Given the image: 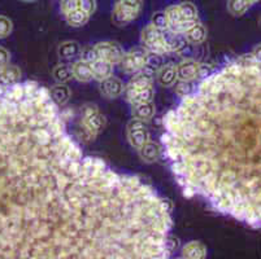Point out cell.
<instances>
[{"mask_svg": "<svg viewBox=\"0 0 261 259\" xmlns=\"http://www.w3.org/2000/svg\"><path fill=\"white\" fill-rule=\"evenodd\" d=\"M73 70V78H75L80 82H90L91 79H94L91 71V65L84 61H77L74 65L72 66Z\"/></svg>", "mask_w": 261, "mask_h": 259, "instance_id": "cell-16", "label": "cell"}, {"mask_svg": "<svg viewBox=\"0 0 261 259\" xmlns=\"http://www.w3.org/2000/svg\"><path fill=\"white\" fill-rule=\"evenodd\" d=\"M106 117L99 111L98 106L94 104H86L82 108V127L90 134L96 135L106 127Z\"/></svg>", "mask_w": 261, "mask_h": 259, "instance_id": "cell-2", "label": "cell"}, {"mask_svg": "<svg viewBox=\"0 0 261 259\" xmlns=\"http://www.w3.org/2000/svg\"><path fill=\"white\" fill-rule=\"evenodd\" d=\"M80 59L81 61L87 64H92L94 61L98 60V53H96V49L95 47H85V48H81L80 52Z\"/></svg>", "mask_w": 261, "mask_h": 259, "instance_id": "cell-26", "label": "cell"}, {"mask_svg": "<svg viewBox=\"0 0 261 259\" xmlns=\"http://www.w3.org/2000/svg\"><path fill=\"white\" fill-rule=\"evenodd\" d=\"M178 83L175 84V92H177L179 96H187V95L192 94V89H194V84L192 82L194 80H179L177 79Z\"/></svg>", "mask_w": 261, "mask_h": 259, "instance_id": "cell-27", "label": "cell"}, {"mask_svg": "<svg viewBox=\"0 0 261 259\" xmlns=\"http://www.w3.org/2000/svg\"><path fill=\"white\" fill-rule=\"evenodd\" d=\"M138 128H148L146 121L138 120V118H133L127 125V131H133V130H138Z\"/></svg>", "mask_w": 261, "mask_h": 259, "instance_id": "cell-35", "label": "cell"}, {"mask_svg": "<svg viewBox=\"0 0 261 259\" xmlns=\"http://www.w3.org/2000/svg\"><path fill=\"white\" fill-rule=\"evenodd\" d=\"M65 18H66V22L69 23L70 26H73V27H81V26L86 25L90 16L84 11V9L77 8L68 12V13L65 14Z\"/></svg>", "mask_w": 261, "mask_h": 259, "instance_id": "cell-18", "label": "cell"}, {"mask_svg": "<svg viewBox=\"0 0 261 259\" xmlns=\"http://www.w3.org/2000/svg\"><path fill=\"white\" fill-rule=\"evenodd\" d=\"M163 54L156 53V52H148L147 53V59H146V64L144 65L148 66L149 69H152V70L158 71L159 69L163 66Z\"/></svg>", "mask_w": 261, "mask_h": 259, "instance_id": "cell-25", "label": "cell"}, {"mask_svg": "<svg viewBox=\"0 0 261 259\" xmlns=\"http://www.w3.org/2000/svg\"><path fill=\"white\" fill-rule=\"evenodd\" d=\"M164 12H165V14H167V17H168V30L175 34V32H177L178 23L182 21L181 13H179V11H178V7L170 6V7H168V8L165 9Z\"/></svg>", "mask_w": 261, "mask_h": 259, "instance_id": "cell-22", "label": "cell"}, {"mask_svg": "<svg viewBox=\"0 0 261 259\" xmlns=\"http://www.w3.org/2000/svg\"><path fill=\"white\" fill-rule=\"evenodd\" d=\"M117 3L122 4V6L130 7V8L139 9V11H141L143 0H117Z\"/></svg>", "mask_w": 261, "mask_h": 259, "instance_id": "cell-36", "label": "cell"}, {"mask_svg": "<svg viewBox=\"0 0 261 259\" xmlns=\"http://www.w3.org/2000/svg\"><path fill=\"white\" fill-rule=\"evenodd\" d=\"M178 11L181 13V17L184 20H191V18H198V9L195 4L191 2H184V3L178 4Z\"/></svg>", "mask_w": 261, "mask_h": 259, "instance_id": "cell-24", "label": "cell"}, {"mask_svg": "<svg viewBox=\"0 0 261 259\" xmlns=\"http://www.w3.org/2000/svg\"><path fill=\"white\" fill-rule=\"evenodd\" d=\"M212 73H213L212 65H207V64H199L198 73H196V79H205L207 77L212 75Z\"/></svg>", "mask_w": 261, "mask_h": 259, "instance_id": "cell-31", "label": "cell"}, {"mask_svg": "<svg viewBox=\"0 0 261 259\" xmlns=\"http://www.w3.org/2000/svg\"><path fill=\"white\" fill-rule=\"evenodd\" d=\"M77 8H80V0H61L60 2V9L64 14Z\"/></svg>", "mask_w": 261, "mask_h": 259, "instance_id": "cell-32", "label": "cell"}, {"mask_svg": "<svg viewBox=\"0 0 261 259\" xmlns=\"http://www.w3.org/2000/svg\"><path fill=\"white\" fill-rule=\"evenodd\" d=\"M9 57H11L9 56V52L6 48H3V47H0V69L8 65Z\"/></svg>", "mask_w": 261, "mask_h": 259, "instance_id": "cell-37", "label": "cell"}, {"mask_svg": "<svg viewBox=\"0 0 261 259\" xmlns=\"http://www.w3.org/2000/svg\"><path fill=\"white\" fill-rule=\"evenodd\" d=\"M142 43H143V47L148 52H156V53L160 54L170 52L165 35H164V30L155 27L152 23L143 28Z\"/></svg>", "mask_w": 261, "mask_h": 259, "instance_id": "cell-1", "label": "cell"}, {"mask_svg": "<svg viewBox=\"0 0 261 259\" xmlns=\"http://www.w3.org/2000/svg\"><path fill=\"white\" fill-rule=\"evenodd\" d=\"M158 80L164 87H170L177 82V69L174 65H163L158 70Z\"/></svg>", "mask_w": 261, "mask_h": 259, "instance_id": "cell-11", "label": "cell"}, {"mask_svg": "<svg viewBox=\"0 0 261 259\" xmlns=\"http://www.w3.org/2000/svg\"><path fill=\"white\" fill-rule=\"evenodd\" d=\"M52 75H54L55 80H56L58 83L69 82V80L73 78L72 66L64 65V64L55 66L54 71H52Z\"/></svg>", "mask_w": 261, "mask_h": 259, "instance_id": "cell-23", "label": "cell"}, {"mask_svg": "<svg viewBox=\"0 0 261 259\" xmlns=\"http://www.w3.org/2000/svg\"><path fill=\"white\" fill-rule=\"evenodd\" d=\"M141 11L139 9L130 8V7L122 6L120 3H116L115 9H113V22L117 26L127 25L129 22L134 21L138 17Z\"/></svg>", "mask_w": 261, "mask_h": 259, "instance_id": "cell-6", "label": "cell"}, {"mask_svg": "<svg viewBox=\"0 0 261 259\" xmlns=\"http://www.w3.org/2000/svg\"><path fill=\"white\" fill-rule=\"evenodd\" d=\"M99 89H100L101 95L107 99H116V97L121 96L125 92L123 83L118 78L113 77V75L100 80V87Z\"/></svg>", "mask_w": 261, "mask_h": 259, "instance_id": "cell-5", "label": "cell"}, {"mask_svg": "<svg viewBox=\"0 0 261 259\" xmlns=\"http://www.w3.org/2000/svg\"><path fill=\"white\" fill-rule=\"evenodd\" d=\"M199 64L194 60H185L177 66V79L195 80Z\"/></svg>", "mask_w": 261, "mask_h": 259, "instance_id": "cell-7", "label": "cell"}, {"mask_svg": "<svg viewBox=\"0 0 261 259\" xmlns=\"http://www.w3.org/2000/svg\"><path fill=\"white\" fill-rule=\"evenodd\" d=\"M163 245H164V249H165V251L170 255V254H172L173 251L177 250L178 246H179V240L174 236H165Z\"/></svg>", "mask_w": 261, "mask_h": 259, "instance_id": "cell-30", "label": "cell"}, {"mask_svg": "<svg viewBox=\"0 0 261 259\" xmlns=\"http://www.w3.org/2000/svg\"><path fill=\"white\" fill-rule=\"evenodd\" d=\"M12 28H13L12 21L7 18L6 16H0V39L8 37L12 33Z\"/></svg>", "mask_w": 261, "mask_h": 259, "instance_id": "cell-29", "label": "cell"}, {"mask_svg": "<svg viewBox=\"0 0 261 259\" xmlns=\"http://www.w3.org/2000/svg\"><path fill=\"white\" fill-rule=\"evenodd\" d=\"M147 53L148 51L143 46L134 47L127 53H123V57L120 61L121 70L126 74H135L146 64Z\"/></svg>", "mask_w": 261, "mask_h": 259, "instance_id": "cell-3", "label": "cell"}, {"mask_svg": "<svg viewBox=\"0 0 261 259\" xmlns=\"http://www.w3.org/2000/svg\"><path fill=\"white\" fill-rule=\"evenodd\" d=\"M81 47L77 42H65L63 44H60L59 47V57L60 59H65V60H69V59H74L80 54Z\"/></svg>", "mask_w": 261, "mask_h": 259, "instance_id": "cell-20", "label": "cell"}, {"mask_svg": "<svg viewBox=\"0 0 261 259\" xmlns=\"http://www.w3.org/2000/svg\"><path fill=\"white\" fill-rule=\"evenodd\" d=\"M159 208L163 213L170 214L174 209V204H173L172 199L169 198H159Z\"/></svg>", "mask_w": 261, "mask_h": 259, "instance_id": "cell-34", "label": "cell"}, {"mask_svg": "<svg viewBox=\"0 0 261 259\" xmlns=\"http://www.w3.org/2000/svg\"><path fill=\"white\" fill-rule=\"evenodd\" d=\"M195 193H196V191H195V188L192 187V185L187 184L184 187V196L186 197V198H192V197L195 196Z\"/></svg>", "mask_w": 261, "mask_h": 259, "instance_id": "cell-38", "label": "cell"}, {"mask_svg": "<svg viewBox=\"0 0 261 259\" xmlns=\"http://www.w3.org/2000/svg\"><path fill=\"white\" fill-rule=\"evenodd\" d=\"M182 256L190 259H201L207 256V248L201 242L192 241L186 244V246L182 250Z\"/></svg>", "mask_w": 261, "mask_h": 259, "instance_id": "cell-12", "label": "cell"}, {"mask_svg": "<svg viewBox=\"0 0 261 259\" xmlns=\"http://www.w3.org/2000/svg\"><path fill=\"white\" fill-rule=\"evenodd\" d=\"M138 151L142 160L147 163H152L155 162V161H158L159 157H160L161 154L160 146L153 141H149V140L146 142V144H143Z\"/></svg>", "mask_w": 261, "mask_h": 259, "instance_id": "cell-9", "label": "cell"}, {"mask_svg": "<svg viewBox=\"0 0 261 259\" xmlns=\"http://www.w3.org/2000/svg\"><path fill=\"white\" fill-rule=\"evenodd\" d=\"M252 6L250 0H227V9L232 16H243L248 8Z\"/></svg>", "mask_w": 261, "mask_h": 259, "instance_id": "cell-21", "label": "cell"}, {"mask_svg": "<svg viewBox=\"0 0 261 259\" xmlns=\"http://www.w3.org/2000/svg\"><path fill=\"white\" fill-rule=\"evenodd\" d=\"M126 97L127 101H129L133 106L139 105V104L151 103L153 100V97H155V91H153L152 87H148V89L139 90V91L126 95Z\"/></svg>", "mask_w": 261, "mask_h": 259, "instance_id": "cell-13", "label": "cell"}, {"mask_svg": "<svg viewBox=\"0 0 261 259\" xmlns=\"http://www.w3.org/2000/svg\"><path fill=\"white\" fill-rule=\"evenodd\" d=\"M185 39L187 40V43H191V44H200L205 40L207 38V28L204 27L200 22L196 23L192 28H190L189 32L184 34Z\"/></svg>", "mask_w": 261, "mask_h": 259, "instance_id": "cell-17", "label": "cell"}, {"mask_svg": "<svg viewBox=\"0 0 261 259\" xmlns=\"http://www.w3.org/2000/svg\"><path fill=\"white\" fill-rule=\"evenodd\" d=\"M49 96L56 105L63 106L69 101L70 90L68 85H65V83H58L49 90Z\"/></svg>", "mask_w": 261, "mask_h": 259, "instance_id": "cell-8", "label": "cell"}, {"mask_svg": "<svg viewBox=\"0 0 261 259\" xmlns=\"http://www.w3.org/2000/svg\"><path fill=\"white\" fill-rule=\"evenodd\" d=\"M127 139H129L132 147L139 149L149 140L148 128H138V130L127 131Z\"/></svg>", "mask_w": 261, "mask_h": 259, "instance_id": "cell-19", "label": "cell"}, {"mask_svg": "<svg viewBox=\"0 0 261 259\" xmlns=\"http://www.w3.org/2000/svg\"><path fill=\"white\" fill-rule=\"evenodd\" d=\"M21 79V70L15 65H6L0 69V82L4 84H15Z\"/></svg>", "mask_w": 261, "mask_h": 259, "instance_id": "cell-14", "label": "cell"}, {"mask_svg": "<svg viewBox=\"0 0 261 259\" xmlns=\"http://www.w3.org/2000/svg\"><path fill=\"white\" fill-rule=\"evenodd\" d=\"M152 25L155 26V27L161 28V30H165V28H168V17H167V14H165V12L160 11V12H156V13H153Z\"/></svg>", "mask_w": 261, "mask_h": 259, "instance_id": "cell-28", "label": "cell"}, {"mask_svg": "<svg viewBox=\"0 0 261 259\" xmlns=\"http://www.w3.org/2000/svg\"><path fill=\"white\" fill-rule=\"evenodd\" d=\"M250 2H251V3H252V4H255V3H257V2H260V0H250Z\"/></svg>", "mask_w": 261, "mask_h": 259, "instance_id": "cell-39", "label": "cell"}, {"mask_svg": "<svg viewBox=\"0 0 261 259\" xmlns=\"http://www.w3.org/2000/svg\"><path fill=\"white\" fill-rule=\"evenodd\" d=\"M90 65H91L92 77H94V79L99 80V82L113 75V65L107 63V61L98 59V60L94 61Z\"/></svg>", "mask_w": 261, "mask_h": 259, "instance_id": "cell-10", "label": "cell"}, {"mask_svg": "<svg viewBox=\"0 0 261 259\" xmlns=\"http://www.w3.org/2000/svg\"><path fill=\"white\" fill-rule=\"evenodd\" d=\"M98 53V59L107 61V63L120 64L121 59L123 57V51L121 46L116 42H101L94 46Z\"/></svg>", "mask_w": 261, "mask_h": 259, "instance_id": "cell-4", "label": "cell"}, {"mask_svg": "<svg viewBox=\"0 0 261 259\" xmlns=\"http://www.w3.org/2000/svg\"><path fill=\"white\" fill-rule=\"evenodd\" d=\"M133 117L138 118L142 121H148L152 120L153 116L156 113V106L155 104L151 101V103H144L139 104V105L133 106Z\"/></svg>", "mask_w": 261, "mask_h": 259, "instance_id": "cell-15", "label": "cell"}, {"mask_svg": "<svg viewBox=\"0 0 261 259\" xmlns=\"http://www.w3.org/2000/svg\"><path fill=\"white\" fill-rule=\"evenodd\" d=\"M80 8L91 16L96 11V0H80Z\"/></svg>", "mask_w": 261, "mask_h": 259, "instance_id": "cell-33", "label": "cell"}]
</instances>
